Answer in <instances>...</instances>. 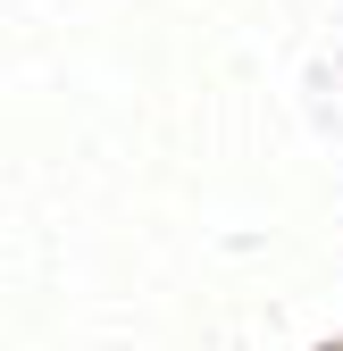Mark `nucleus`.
<instances>
[]
</instances>
